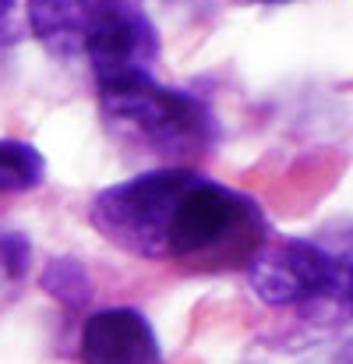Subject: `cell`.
I'll return each instance as SVG.
<instances>
[{
	"label": "cell",
	"mask_w": 353,
	"mask_h": 364,
	"mask_svg": "<svg viewBox=\"0 0 353 364\" xmlns=\"http://www.w3.org/2000/svg\"><path fill=\"white\" fill-rule=\"evenodd\" d=\"M89 223L134 258L202 272L247 269L268 241L258 202L195 166L141 170L103 188L89 205Z\"/></svg>",
	"instance_id": "6da1fadb"
},
{
	"label": "cell",
	"mask_w": 353,
	"mask_h": 364,
	"mask_svg": "<svg viewBox=\"0 0 353 364\" xmlns=\"http://www.w3.org/2000/svg\"><path fill=\"white\" fill-rule=\"evenodd\" d=\"M96 92L107 134L148 170L191 166L216 145L212 110L184 89L159 85L152 71L96 82Z\"/></svg>",
	"instance_id": "7a4b0ae2"
},
{
	"label": "cell",
	"mask_w": 353,
	"mask_h": 364,
	"mask_svg": "<svg viewBox=\"0 0 353 364\" xmlns=\"http://www.w3.org/2000/svg\"><path fill=\"white\" fill-rule=\"evenodd\" d=\"M36 43L64 64H85L92 82L152 71L159 32L134 0H28Z\"/></svg>",
	"instance_id": "3957f363"
},
{
	"label": "cell",
	"mask_w": 353,
	"mask_h": 364,
	"mask_svg": "<svg viewBox=\"0 0 353 364\" xmlns=\"http://www.w3.org/2000/svg\"><path fill=\"white\" fill-rule=\"evenodd\" d=\"M244 276H247V287L265 304L290 308V304H308L318 297L343 294L347 265L315 241L279 234L258 247Z\"/></svg>",
	"instance_id": "277c9868"
},
{
	"label": "cell",
	"mask_w": 353,
	"mask_h": 364,
	"mask_svg": "<svg viewBox=\"0 0 353 364\" xmlns=\"http://www.w3.org/2000/svg\"><path fill=\"white\" fill-rule=\"evenodd\" d=\"M82 364H166L152 322L134 308L92 311L82 326Z\"/></svg>",
	"instance_id": "5b68a950"
},
{
	"label": "cell",
	"mask_w": 353,
	"mask_h": 364,
	"mask_svg": "<svg viewBox=\"0 0 353 364\" xmlns=\"http://www.w3.org/2000/svg\"><path fill=\"white\" fill-rule=\"evenodd\" d=\"M46 181V159L36 145L18 138H0V195L36 191Z\"/></svg>",
	"instance_id": "8992f818"
},
{
	"label": "cell",
	"mask_w": 353,
	"mask_h": 364,
	"mask_svg": "<svg viewBox=\"0 0 353 364\" xmlns=\"http://www.w3.org/2000/svg\"><path fill=\"white\" fill-rule=\"evenodd\" d=\"M340 297L347 301V308H350V315H353V265H347V279H343V294Z\"/></svg>",
	"instance_id": "52a82bcc"
},
{
	"label": "cell",
	"mask_w": 353,
	"mask_h": 364,
	"mask_svg": "<svg viewBox=\"0 0 353 364\" xmlns=\"http://www.w3.org/2000/svg\"><path fill=\"white\" fill-rule=\"evenodd\" d=\"M11 7H14V0H0V18H4V14H7Z\"/></svg>",
	"instance_id": "ba28073f"
},
{
	"label": "cell",
	"mask_w": 353,
	"mask_h": 364,
	"mask_svg": "<svg viewBox=\"0 0 353 364\" xmlns=\"http://www.w3.org/2000/svg\"><path fill=\"white\" fill-rule=\"evenodd\" d=\"M240 4H290V0H240Z\"/></svg>",
	"instance_id": "9c48e42d"
}]
</instances>
